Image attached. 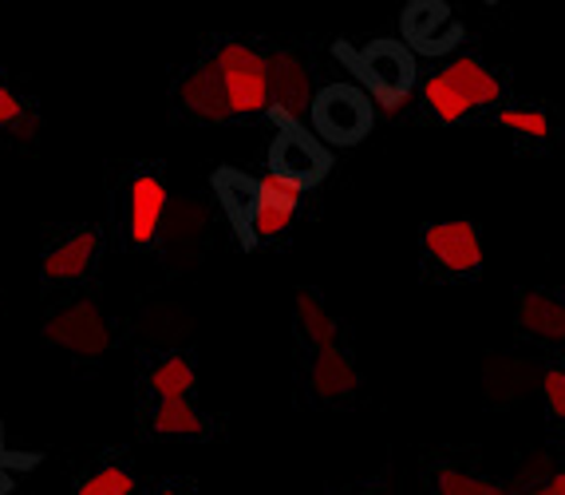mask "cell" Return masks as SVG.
<instances>
[{"instance_id":"cell-22","label":"cell","mask_w":565,"mask_h":495,"mask_svg":"<svg viewBox=\"0 0 565 495\" xmlns=\"http://www.w3.org/2000/svg\"><path fill=\"white\" fill-rule=\"evenodd\" d=\"M76 495H135V476L119 464H104L87 480H79Z\"/></svg>"},{"instance_id":"cell-19","label":"cell","mask_w":565,"mask_h":495,"mask_svg":"<svg viewBox=\"0 0 565 495\" xmlns=\"http://www.w3.org/2000/svg\"><path fill=\"white\" fill-rule=\"evenodd\" d=\"M167 239L174 246H194V242L206 239L210 230V207L202 199H182L174 210H167Z\"/></svg>"},{"instance_id":"cell-13","label":"cell","mask_w":565,"mask_h":495,"mask_svg":"<svg viewBox=\"0 0 565 495\" xmlns=\"http://www.w3.org/2000/svg\"><path fill=\"white\" fill-rule=\"evenodd\" d=\"M309 385L321 400H344L360 389V372L352 365V357L340 345H329V349L312 352L309 365Z\"/></svg>"},{"instance_id":"cell-3","label":"cell","mask_w":565,"mask_h":495,"mask_svg":"<svg viewBox=\"0 0 565 495\" xmlns=\"http://www.w3.org/2000/svg\"><path fill=\"white\" fill-rule=\"evenodd\" d=\"M309 124H312V131H317V139H324V144L352 147L372 131V124H376V104H372V96L356 84H329L317 92Z\"/></svg>"},{"instance_id":"cell-16","label":"cell","mask_w":565,"mask_h":495,"mask_svg":"<svg viewBox=\"0 0 565 495\" xmlns=\"http://www.w3.org/2000/svg\"><path fill=\"white\" fill-rule=\"evenodd\" d=\"M297 325H301L305 341H309L312 349H329L340 337L337 317L329 314V305L312 294V289H297Z\"/></svg>"},{"instance_id":"cell-21","label":"cell","mask_w":565,"mask_h":495,"mask_svg":"<svg viewBox=\"0 0 565 495\" xmlns=\"http://www.w3.org/2000/svg\"><path fill=\"white\" fill-rule=\"evenodd\" d=\"M424 99H427V107L435 112L439 124H459V119L471 115V104L459 96V87H455L444 72H435V76L424 80Z\"/></svg>"},{"instance_id":"cell-10","label":"cell","mask_w":565,"mask_h":495,"mask_svg":"<svg viewBox=\"0 0 565 495\" xmlns=\"http://www.w3.org/2000/svg\"><path fill=\"white\" fill-rule=\"evenodd\" d=\"M174 96H179V107L194 124H230V119H234L226 84H222V76H217V67L210 56L182 72Z\"/></svg>"},{"instance_id":"cell-30","label":"cell","mask_w":565,"mask_h":495,"mask_svg":"<svg viewBox=\"0 0 565 495\" xmlns=\"http://www.w3.org/2000/svg\"><path fill=\"white\" fill-rule=\"evenodd\" d=\"M519 495H554V487H550V484H542V487H526V492H519Z\"/></svg>"},{"instance_id":"cell-14","label":"cell","mask_w":565,"mask_h":495,"mask_svg":"<svg viewBox=\"0 0 565 495\" xmlns=\"http://www.w3.org/2000/svg\"><path fill=\"white\" fill-rule=\"evenodd\" d=\"M447 80H451L455 87H459V96L471 104V112L475 107H494L502 99V84H499V76L490 72L482 60H475V56H451L444 67H439Z\"/></svg>"},{"instance_id":"cell-24","label":"cell","mask_w":565,"mask_h":495,"mask_svg":"<svg viewBox=\"0 0 565 495\" xmlns=\"http://www.w3.org/2000/svg\"><path fill=\"white\" fill-rule=\"evenodd\" d=\"M499 124L510 127V131L530 135V139H546L550 135L546 112H537V107H510V112H499Z\"/></svg>"},{"instance_id":"cell-11","label":"cell","mask_w":565,"mask_h":495,"mask_svg":"<svg viewBox=\"0 0 565 495\" xmlns=\"http://www.w3.org/2000/svg\"><path fill=\"white\" fill-rule=\"evenodd\" d=\"M167 210H170V194L162 187V179L135 175L131 191H127V234H131V246H151L159 239Z\"/></svg>"},{"instance_id":"cell-8","label":"cell","mask_w":565,"mask_h":495,"mask_svg":"<svg viewBox=\"0 0 565 495\" xmlns=\"http://www.w3.org/2000/svg\"><path fill=\"white\" fill-rule=\"evenodd\" d=\"M424 250L431 262L447 274H479L482 270V239L479 227L467 219L431 222L424 230Z\"/></svg>"},{"instance_id":"cell-6","label":"cell","mask_w":565,"mask_h":495,"mask_svg":"<svg viewBox=\"0 0 565 495\" xmlns=\"http://www.w3.org/2000/svg\"><path fill=\"white\" fill-rule=\"evenodd\" d=\"M305 187L281 179V175L265 171L257 175V202L254 214H249V227H245L242 242H277L285 230L297 219V207H301Z\"/></svg>"},{"instance_id":"cell-23","label":"cell","mask_w":565,"mask_h":495,"mask_svg":"<svg viewBox=\"0 0 565 495\" xmlns=\"http://www.w3.org/2000/svg\"><path fill=\"white\" fill-rule=\"evenodd\" d=\"M435 487H439V495H510L507 487L490 484L482 476H471V472H459V467H439Z\"/></svg>"},{"instance_id":"cell-31","label":"cell","mask_w":565,"mask_h":495,"mask_svg":"<svg viewBox=\"0 0 565 495\" xmlns=\"http://www.w3.org/2000/svg\"><path fill=\"white\" fill-rule=\"evenodd\" d=\"M159 495H182V492H179V487H162Z\"/></svg>"},{"instance_id":"cell-29","label":"cell","mask_w":565,"mask_h":495,"mask_svg":"<svg viewBox=\"0 0 565 495\" xmlns=\"http://www.w3.org/2000/svg\"><path fill=\"white\" fill-rule=\"evenodd\" d=\"M550 487H554V495H565V472H554V480H550Z\"/></svg>"},{"instance_id":"cell-15","label":"cell","mask_w":565,"mask_h":495,"mask_svg":"<svg viewBox=\"0 0 565 495\" xmlns=\"http://www.w3.org/2000/svg\"><path fill=\"white\" fill-rule=\"evenodd\" d=\"M519 325L537 341H565V302L546 289L519 297Z\"/></svg>"},{"instance_id":"cell-18","label":"cell","mask_w":565,"mask_h":495,"mask_svg":"<svg viewBox=\"0 0 565 495\" xmlns=\"http://www.w3.org/2000/svg\"><path fill=\"white\" fill-rule=\"evenodd\" d=\"M217 202H222V210L230 214L237 234L245 239V227H249V214H254V202H257V179H245L237 171H222L217 175Z\"/></svg>"},{"instance_id":"cell-1","label":"cell","mask_w":565,"mask_h":495,"mask_svg":"<svg viewBox=\"0 0 565 495\" xmlns=\"http://www.w3.org/2000/svg\"><path fill=\"white\" fill-rule=\"evenodd\" d=\"M352 67L364 80L376 112L399 115L412 104L419 72H415V52L404 40H372L367 49H360V56H352Z\"/></svg>"},{"instance_id":"cell-27","label":"cell","mask_w":565,"mask_h":495,"mask_svg":"<svg viewBox=\"0 0 565 495\" xmlns=\"http://www.w3.org/2000/svg\"><path fill=\"white\" fill-rule=\"evenodd\" d=\"M24 115H29L24 99H20L9 84H0V127H17Z\"/></svg>"},{"instance_id":"cell-12","label":"cell","mask_w":565,"mask_h":495,"mask_svg":"<svg viewBox=\"0 0 565 495\" xmlns=\"http://www.w3.org/2000/svg\"><path fill=\"white\" fill-rule=\"evenodd\" d=\"M99 230H76V234H67L64 242L47 250L40 270H44L47 282H56V286H67V282H79L87 277V270L95 266V254H99Z\"/></svg>"},{"instance_id":"cell-17","label":"cell","mask_w":565,"mask_h":495,"mask_svg":"<svg viewBox=\"0 0 565 495\" xmlns=\"http://www.w3.org/2000/svg\"><path fill=\"white\" fill-rule=\"evenodd\" d=\"M151 432H159V436H206L210 424L190 404V397H179V400H159V409L151 417Z\"/></svg>"},{"instance_id":"cell-25","label":"cell","mask_w":565,"mask_h":495,"mask_svg":"<svg viewBox=\"0 0 565 495\" xmlns=\"http://www.w3.org/2000/svg\"><path fill=\"white\" fill-rule=\"evenodd\" d=\"M554 480V460L550 456H542V452H534V456H526V464L519 467V476H514V484H522V487H542V484H550Z\"/></svg>"},{"instance_id":"cell-20","label":"cell","mask_w":565,"mask_h":495,"mask_svg":"<svg viewBox=\"0 0 565 495\" xmlns=\"http://www.w3.org/2000/svg\"><path fill=\"white\" fill-rule=\"evenodd\" d=\"M194 365L182 357V352H170L162 357L159 365L151 369V392L159 400H179V397H190L194 392Z\"/></svg>"},{"instance_id":"cell-9","label":"cell","mask_w":565,"mask_h":495,"mask_svg":"<svg viewBox=\"0 0 565 495\" xmlns=\"http://www.w3.org/2000/svg\"><path fill=\"white\" fill-rule=\"evenodd\" d=\"M462 40L459 20L451 17L444 0H412L404 9V44L427 56H447Z\"/></svg>"},{"instance_id":"cell-5","label":"cell","mask_w":565,"mask_h":495,"mask_svg":"<svg viewBox=\"0 0 565 495\" xmlns=\"http://www.w3.org/2000/svg\"><path fill=\"white\" fill-rule=\"evenodd\" d=\"M44 341L76 352V357H104L107 345H111V325H107V317L99 314V305L79 297V302L64 305L60 314L47 317Z\"/></svg>"},{"instance_id":"cell-4","label":"cell","mask_w":565,"mask_h":495,"mask_svg":"<svg viewBox=\"0 0 565 495\" xmlns=\"http://www.w3.org/2000/svg\"><path fill=\"white\" fill-rule=\"evenodd\" d=\"M317 87H312V67L297 52H274L269 56V115L281 127H305L312 119Z\"/></svg>"},{"instance_id":"cell-28","label":"cell","mask_w":565,"mask_h":495,"mask_svg":"<svg viewBox=\"0 0 565 495\" xmlns=\"http://www.w3.org/2000/svg\"><path fill=\"white\" fill-rule=\"evenodd\" d=\"M36 115H24V119H20V124H17V135H20V139H24V144H32V139H36Z\"/></svg>"},{"instance_id":"cell-2","label":"cell","mask_w":565,"mask_h":495,"mask_svg":"<svg viewBox=\"0 0 565 495\" xmlns=\"http://www.w3.org/2000/svg\"><path fill=\"white\" fill-rule=\"evenodd\" d=\"M210 60H214L217 76L226 84L234 119L269 112V56L265 52H257L245 40H226L222 49H214Z\"/></svg>"},{"instance_id":"cell-26","label":"cell","mask_w":565,"mask_h":495,"mask_svg":"<svg viewBox=\"0 0 565 495\" xmlns=\"http://www.w3.org/2000/svg\"><path fill=\"white\" fill-rule=\"evenodd\" d=\"M542 397H546V409L557 420H565V369H550L542 377Z\"/></svg>"},{"instance_id":"cell-7","label":"cell","mask_w":565,"mask_h":495,"mask_svg":"<svg viewBox=\"0 0 565 495\" xmlns=\"http://www.w3.org/2000/svg\"><path fill=\"white\" fill-rule=\"evenodd\" d=\"M329 151L317 135H309V127H281L269 147V171L297 182L305 191L329 175Z\"/></svg>"}]
</instances>
